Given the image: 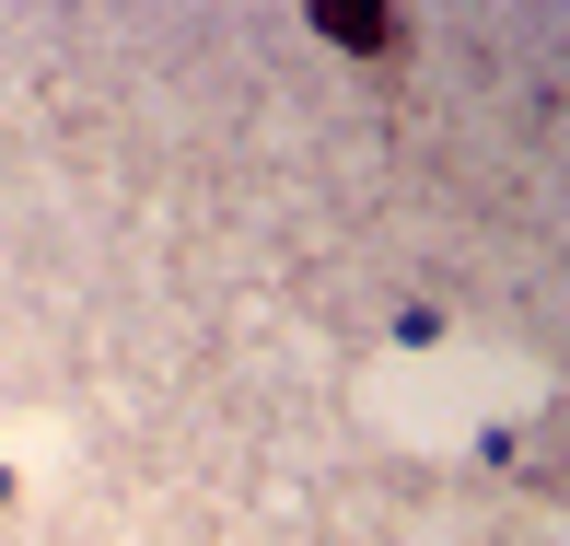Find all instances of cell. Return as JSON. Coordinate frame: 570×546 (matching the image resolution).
Returning a JSON list of instances; mask_svg holds the SVG:
<instances>
[{
    "instance_id": "1",
    "label": "cell",
    "mask_w": 570,
    "mask_h": 546,
    "mask_svg": "<svg viewBox=\"0 0 570 546\" xmlns=\"http://www.w3.org/2000/svg\"><path fill=\"white\" fill-rule=\"evenodd\" d=\"M315 23H326L338 47H373V59L396 47V12H361V0H338V12H315Z\"/></svg>"
}]
</instances>
